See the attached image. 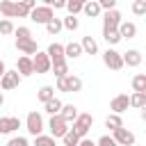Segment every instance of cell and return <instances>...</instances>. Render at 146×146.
<instances>
[{
	"mask_svg": "<svg viewBox=\"0 0 146 146\" xmlns=\"http://www.w3.org/2000/svg\"><path fill=\"white\" fill-rule=\"evenodd\" d=\"M0 14L5 18H25L30 16V9L23 5V0H0Z\"/></svg>",
	"mask_w": 146,
	"mask_h": 146,
	"instance_id": "cell-1",
	"label": "cell"
},
{
	"mask_svg": "<svg viewBox=\"0 0 146 146\" xmlns=\"http://www.w3.org/2000/svg\"><path fill=\"white\" fill-rule=\"evenodd\" d=\"M57 91H64V94H78L82 91V78L68 73L64 78H57Z\"/></svg>",
	"mask_w": 146,
	"mask_h": 146,
	"instance_id": "cell-2",
	"label": "cell"
},
{
	"mask_svg": "<svg viewBox=\"0 0 146 146\" xmlns=\"http://www.w3.org/2000/svg\"><path fill=\"white\" fill-rule=\"evenodd\" d=\"M91 125H94V116L91 114H78V119L73 121V125H71V130L80 137V139H84L87 135H89V130H91Z\"/></svg>",
	"mask_w": 146,
	"mask_h": 146,
	"instance_id": "cell-3",
	"label": "cell"
},
{
	"mask_svg": "<svg viewBox=\"0 0 146 146\" xmlns=\"http://www.w3.org/2000/svg\"><path fill=\"white\" fill-rule=\"evenodd\" d=\"M103 64L110 68V71H121L125 64H123V55L119 52V50H114V48H107L105 52H103Z\"/></svg>",
	"mask_w": 146,
	"mask_h": 146,
	"instance_id": "cell-4",
	"label": "cell"
},
{
	"mask_svg": "<svg viewBox=\"0 0 146 146\" xmlns=\"http://www.w3.org/2000/svg\"><path fill=\"white\" fill-rule=\"evenodd\" d=\"M48 128H50V135L57 139V137H64L71 128H68V121L62 116V114H52L50 121H48Z\"/></svg>",
	"mask_w": 146,
	"mask_h": 146,
	"instance_id": "cell-5",
	"label": "cell"
},
{
	"mask_svg": "<svg viewBox=\"0 0 146 146\" xmlns=\"http://www.w3.org/2000/svg\"><path fill=\"white\" fill-rule=\"evenodd\" d=\"M52 18H55V11H52L50 5H41V7H34V9L30 11V21H32V23H41V25H46V23L52 21Z\"/></svg>",
	"mask_w": 146,
	"mask_h": 146,
	"instance_id": "cell-6",
	"label": "cell"
},
{
	"mask_svg": "<svg viewBox=\"0 0 146 146\" xmlns=\"http://www.w3.org/2000/svg\"><path fill=\"white\" fill-rule=\"evenodd\" d=\"M25 130H27L32 137L41 135V132H43V116H41L39 112H30L27 119H25Z\"/></svg>",
	"mask_w": 146,
	"mask_h": 146,
	"instance_id": "cell-7",
	"label": "cell"
},
{
	"mask_svg": "<svg viewBox=\"0 0 146 146\" xmlns=\"http://www.w3.org/2000/svg\"><path fill=\"white\" fill-rule=\"evenodd\" d=\"M121 25V11L114 7V9H105V16H103V32H110V30H119Z\"/></svg>",
	"mask_w": 146,
	"mask_h": 146,
	"instance_id": "cell-8",
	"label": "cell"
},
{
	"mask_svg": "<svg viewBox=\"0 0 146 146\" xmlns=\"http://www.w3.org/2000/svg\"><path fill=\"white\" fill-rule=\"evenodd\" d=\"M32 62H34V73H48V71H52V59H50L48 52L36 50L34 57H32Z\"/></svg>",
	"mask_w": 146,
	"mask_h": 146,
	"instance_id": "cell-9",
	"label": "cell"
},
{
	"mask_svg": "<svg viewBox=\"0 0 146 146\" xmlns=\"http://www.w3.org/2000/svg\"><path fill=\"white\" fill-rule=\"evenodd\" d=\"M21 73L18 71H7L2 78H0V87H2V91H9V89H16L18 84H21Z\"/></svg>",
	"mask_w": 146,
	"mask_h": 146,
	"instance_id": "cell-10",
	"label": "cell"
},
{
	"mask_svg": "<svg viewBox=\"0 0 146 146\" xmlns=\"http://www.w3.org/2000/svg\"><path fill=\"white\" fill-rule=\"evenodd\" d=\"M112 137L116 139V144L119 146H135V135L128 130V128H116V130H112Z\"/></svg>",
	"mask_w": 146,
	"mask_h": 146,
	"instance_id": "cell-11",
	"label": "cell"
},
{
	"mask_svg": "<svg viewBox=\"0 0 146 146\" xmlns=\"http://www.w3.org/2000/svg\"><path fill=\"white\" fill-rule=\"evenodd\" d=\"M128 107H130V96H128V94H119V96H114V98L110 100V110H112L114 114H123Z\"/></svg>",
	"mask_w": 146,
	"mask_h": 146,
	"instance_id": "cell-12",
	"label": "cell"
},
{
	"mask_svg": "<svg viewBox=\"0 0 146 146\" xmlns=\"http://www.w3.org/2000/svg\"><path fill=\"white\" fill-rule=\"evenodd\" d=\"M21 128L18 116H0V135H11Z\"/></svg>",
	"mask_w": 146,
	"mask_h": 146,
	"instance_id": "cell-13",
	"label": "cell"
},
{
	"mask_svg": "<svg viewBox=\"0 0 146 146\" xmlns=\"http://www.w3.org/2000/svg\"><path fill=\"white\" fill-rule=\"evenodd\" d=\"M16 71H18L23 78L32 75V73H34V62H32V57H30V55H21L18 62H16Z\"/></svg>",
	"mask_w": 146,
	"mask_h": 146,
	"instance_id": "cell-14",
	"label": "cell"
},
{
	"mask_svg": "<svg viewBox=\"0 0 146 146\" xmlns=\"http://www.w3.org/2000/svg\"><path fill=\"white\" fill-rule=\"evenodd\" d=\"M16 50L23 55H34L39 48H36V41L32 36H25V39H16Z\"/></svg>",
	"mask_w": 146,
	"mask_h": 146,
	"instance_id": "cell-15",
	"label": "cell"
},
{
	"mask_svg": "<svg viewBox=\"0 0 146 146\" xmlns=\"http://www.w3.org/2000/svg\"><path fill=\"white\" fill-rule=\"evenodd\" d=\"M48 55H50V59L52 62H62V59H66V46H62V43H50L48 46V50H46Z\"/></svg>",
	"mask_w": 146,
	"mask_h": 146,
	"instance_id": "cell-16",
	"label": "cell"
},
{
	"mask_svg": "<svg viewBox=\"0 0 146 146\" xmlns=\"http://www.w3.org/2000/svg\"><path fill=\"white\" fill-rule=\"evenodd\" d=\"M123 64L130 66V68H137V66L141 64V52L135 50V48H130L128 52H123Z\"/></svg>",
	"mask_w": 146,
	"mask_h": 146,
	"instance_id": "cell-17",
	"label": "cell"
},
{
	"mask_svg": "<svg viewBox=\"0 0 146 146\" xmlns=\"http://www.w3.org/2000/svg\"><path fill=\"white\" fill-rule=\"evenodd\" d=\"M100 11H103V7L98 5V0H89V2H84V7H82V14L89 16V18L100 16Z\"/></svg>",
	"mask_w": 146,
	"mask_h": 146,
	"instance_id": "cell-18",
	"label": "cell"
},
{
	"mask_svg": "<svg viewBox=\"0 0 146 146\" xmlns=\"http://www.w3.org/2000/svg\"><path fill=\"white\" fill-rule=\"evenodd\" d=\"M119 32H121V36H123V39H135V36H137V25H135V23H130V21H121Z\"/></svg>",
	"mask_w": 146,
	"mask_h": 146,
	"instance_id": "cell-19",
	"label": "cell"
},
{
	"mask_svg": "<svg viewBox=\"0 0 146 146\" xmlns=\"http://www.w3.org/2000/svg\"><path fill=\"white\" fill-rule=\"evenodd\" d=\"M82 50H84V55H96L98 52V43H96V39L94 36H82Z\"/></svg>",
	"mask_w": 146,
	"mask_h": 146,
	"instance_id": "cell-20",
	"label": "cell"
},
{
	"mask_svg": "<svg viewBox=\"0 0 146 146\" xmlns=\"http://www.w3.org/2000/svg\"><path fill=\"white\" fill-rule=\"evenodd\" d=\"M80 55H84V50H82V43H75V41L66 43V59H78Z\"/></svg>",
	"mask_w": 146,
	"mask_h": 146,
	"instance_id": "cell-21",
	"label": "cell"
},
{
	"mask_svg": "<svg viewBox=\"0 0 146 146\" xmlns=\"http://www.w3.org/2000/svg\"><path fill=\"white\" fill-rule=\"evenodd\" d=\"M62 107H64V103H62L59 98H50V100H46V103H43V110H46L50 116H52V114H59V112H62Z\"/></svg>",
	"mask_w": 146,
	"mask_h": 146,
	"instance_id": "cell-22",
	"label": "cell"
},
{
	"mask_svg": "<svg viewBox=\"0 0 146 146\" xmlns=\"http://www.w3.org/2000/svg\"><path fill=\"white\" fill-rule=\"evenodd\" d=\"M59 114H62V116H64L68 123H73V121L78 119V114H80V112H78V107H75L73 103H66V105L62 107V112H59Z\"/></svg>",
	"mask_w": 146,
	"mask_h": 146,
	"instance_id": "cell-23",
	"label": "cell"
},
{
	"mask_svg": "<svg viewBox=\"0 0 146 146\" xmlns=\"http://www.w3.org/2000/svg\"><path fill=\"white\" fill-rule=\"evenodd\" d=\"M62 30H64V21H62V18H52V21L46 23V32L52 34V36H57Z\"/></svg>",
	"mask_w": 146,
	"mask_h": 146,
	"instance_id": "cell-24",
	"label": "cell"
},
{
	"mask_svg": "<svg viewBox=\"0 0 146 146\" xmlns=\"http://www.w3.org/2000/svg\"><path fill=\"white\" fill-rule=\"evenodd\" d=\"M36 98H39L41 103H46V100L55 98V87H50V84H43V87L36 91Z\"/></svg>",
	"mask_w": 146,
	"mask_h": 146,
	"instance_id": "cell-25",
	"label": "cell"
},
{
	"mask_svg": "<svg viewBox=\"0 0 146 146\" xmlns=\"http://www.w3.org/2000/svg\"><path fill=\"white\" fill-rule=\"evenodd\" d=\"M52 73H55V78H64V75H68V64H66V59H62V62H52Z\"/></svg>",
	"mask_w": 146,
	"mask_h": 146,
	"instance_id": "cell-26",
	"label": "cell"
},
{
	"mask_svg": "<svg viewBox=\"0 0 146 146\" xmlns=\"http://www.w3.org/2000/svg\"><path fill=\"white\" fill-rule=\"evenodd\" d=\"M103 39L107 41V46H116L123 36H121V32H119V30H110V32H103Z\"/></svg>",
	"mask_w": 146,
	"mask_h": 146,
	"instance_id": "cell-27",
	"label": "cell"
},
{
	"mask_svg": "<svg viewBox=\"0 0 146 146\" xmlns=\"http://www.w3.org/2000/svg\"><path fill=\"white\" fill-rule=\"evenodd\" d=\"M123 125V121H121V114H110L107 119H105V128H110V130H116V128H121Z\"/></svg>",
	"mask_w": 146,
	"mask_h": 146,
	"instance_id": "cell-28",
	"label": "cell"
},
{
	"mask_svg": "<svg viewBox=\"0 0 146 146\" xmlns=\"http://www.w3.org/2000/svg\"><path fill=\"white\" fill-rule=\"evenodd\" d=\"M146 105V98H144V94L141 91H135L132 96H130V107H135V110H141Z\"/></svg>",
	"mask_w": 146,
	"mask_h": 146,
	"instance_id": "cell-29",
	"label": "cell"
},
{
	"mask_svg": "<svg viewBox=\"0 0 146 146\" xmlns=\"http://www.w3.org/2000/svg\"><path fill=\"white\" fill-rule=\"evenodd\" d=\"M34 146H57L52 135H36L34 137Z\"/></svg>",
	"mask_w": 146,
	"mask_h": 146,
	"instance_id": "cell-30",
	"label": "cell"
},
{
	"mask_svg": "<svg viewBox=\"0 0 146 146\" xmlns=\"http://www.w3.org/2000/svg\"><path fill=\"white\" fill-rule=\"evenodd\" d=\"M132 89L135 91H144L146 89V73H137L132 78Z\"/></svg>",
	"mask_w": 146,
	"mask_h": 146,
	"instance_id": "cell-31",
	"label": "cell"
},
{
	"mask_svg": "<svg viewBox=\"0 0 146 146\" xmlns=\"http://www.w3.org/2000/svg\"><path fill=\"white\" fill-rule=\"evenodd\" d=\"M14 32H16L14 23H11L9 18H0V34H2V36H7V34H14Z\"/></svg>",
	"mask_w": 146,
	"mask_h": 146,
	"instance_id": "cell-32",
	"label": "cell"
},
{
	"mask_svg": "<svg viewBox=\"0 0 146 146\" xmlns=\"http://www.w3.org/2000/svg\"><path fill=\"white\" fill-rule=\"evenodd\" d=\"M62 141H64V146H78V144H80V137H78L73 130H68V132L62 137Z\"/></svg>",
	"mask_w": 146,
	"mask_h": 146,
	"instance_id": "cell-33",
	"label": "cell"
},
{
	"mask_svg": "<svg viewBox=\"0 0 146 146\" xmlns=\"http://www.w3.org/2000/svg\"><path fill=\"white\" fill-rule=\"evenodd\" d=\"M82 2L80 0H66V9H68V14H73V16H78L80 11H82Z\"/></svg>",
	"mask_w": 146,
	"mask_h": 146,
	"instance_id": "cell-34",
	"label": "cell"
},
{
	"mask_svg": "<svg viewBox=\"0 0 146 146\" xmlns=\"http://www.w3.org/2000/svg\"><path fill=\"white\" fill-rule=\"evenodd\" d=\"M62 21H64V30H71V32L78 30V25H80V23H78V16H73V14H68V16L62 18Z\"/></svg>",
	"mask_w": 146,
	"mask_h": 146,
	"instance_id": "cell-35",
	"label": "cell"
},
{
	"mask_svg": "<svg viewBox=\"0 0 146 146\" xmlns=\"http://www.w3.org/2000/svg\"><path fill=\"white\" fill-rule=\"evenodd\" d=\"M132 14L135 16H146V0H135L132 2Z\"/></svg>",
	"mask_w": 146,
	"mask_h": 146,
	"instance_id": "cell-36",
	"label": "cell"
},
{
	"mask_svg": "<svg viewBox=\"0 0 146 146\" xmlns=\"http://www.w3.org/2000/svg\"><path fill=\"white\" fill-rule=\"evenodd\" d=\"M96 144H98V146H119V144H116V139H114L112 135H103Z\"/></svg>",
	"mask_w": 146,
	"mask_h": 146,
	"instance_id": "cell-37",
	"label": "cell"
},
{
	"mask_svg": "<svg viewBox=\"0 0 146 146\" xmlns=\"http://www.w3.org/2000/svg\"><path fill=\"white\" fill-rule=\"evenodd\" d=\"M7 146H30V141H27L25 137H11V139L7 141Z\"/></svg>",
	"mask_w": 146,
	"mask_h": 146,
	"instance_id": "cell-38",
	"label": "cell"
},
{
	"mask_svg": "<svg viewBox=\"0 0 146 146\" xmlns=\"http://www.w3.org/2000/svg\"><path fill=\"white\" fill-rule=\"evenodd\" d=\"M16 39H25V36H32V32H30V27H25V25H21V27H16Z\"/></svg>",
	"mask_w": 146,
	"mask_h": 146,
	"instance_id": "cell-39",
	"label": "cell"
},
{
	"mask_svg": "<svg viewBox=\"0 0 146 146\" xmlns=\"http://www.w3.org/2000/svg\"><path fill=\"white\" fill-rule=\"evenodd\" d=\"M98 5H100L103 9H114V7H116V0H98Z\"/></svg>",
	"mask_w": 146,
	"mask_h": 146,
	"instance_id": "cell-40",
	"label": "cell"
},
{
	"mask_svg": "<svg viewBox=\"0 0 146 146\" xmlns=\"http://www.w3.org/2000/svg\"><path fill=\"white\" fill-rule=\"evenodd\" d=\"M50 7H55V9H62V7H66V0H50Z\"/></svg>",
	"mask_w": 146,
	"mask_h": 146,
	"instance_id": "cell-41",
	"label": "cell"
},
{
	"mask_svg": "<svg viewBox=\"0 0 146 146\" xmlns=\"http://www.w3.org/2000/svg\"><path fill=\"white\" fill-rule=\"evenodd\" d=\"M23 5H25V7L30 9V11H32L34 7H39V5H36V0H23Z\"/></svg>",
	"mask_w": 146,
	"mask_h": 146,
	"instance_id": "cell-42",
	"label": "cell"
},
{
	"mask_svg": "<svg viewBox=\"0 0 146 146\" xmlns=\"http://www.w3.org/2000/svg\"><path fill=\"white\" fill-rule=\"evenodd\" d=\"M78 146H98V144H96V141H91V139H87V137H84V139H80V144H78Z\"/></svg>",
	"mask_w": 146,
	"mask_h": 146,
	"instance_id": "cell-43",
	"label": "cell"
},
{
	"mask_svg": "<svg viewBox=\"0 0 146 146\" xmlns=\"http://www.w3.org/2000/svg\"><path fill=\"white\" fill-rule=\"evenodd\" d=\"M5 73H7V66H5V62H2V59H0V78H2V75H5Z\"/></svg>",
	"mask_w": 146,
	"mask_h": 146,
	"instance_id": "cell-44",
	"label": "cell"
},
{
	"mask_svg": "<svg viewBox=\"0 0 146 146\" xmlns=\"http://www.w3.org/2000/svg\"><path fill=\"white\" fill-rule=\"evenodd\" d=\"M139 116H141V121H146V105L139 110Z\"/></svg>",
	"mask_w": 146,
	"mask_h": 146,
	"instance_id": "cell-45",
	"label": "cell"
},
{
	"mask_svg": "<svg viewBox=\"0 0 146 146\" xmlns=\"http://www.w3.org/2000/svg\"><path fill=\"white\" fill-rule=\"evenodd\" d=\"M2 103H5V96H2V87H0V107H2Z\"/></svg>",
	"mask_w": 146,
	"mask_h": 146,
	"instance_id": "cell-46",
	"label": "cell"
},
{
	"mask_svg": "<svg viewBox=\"0 0 146 146\" xmlns=\"http://www.w3.org/2000/svg\"><path fill=\"white\" fill-rule=\"evenodd\" d=\"M43 5H50V0H43Z\"/></svg>",
	"mask_w": 146,
	"mask_h": 146,
	"instance_id": "cell-47",
	"label": "cell"
},
{
	"mask_svg": "<svg viewBox=\"0 0 146 146\" xmlns=\"http://www.w3.org/2000/svg\"><path fill=\"white\" fill-rule=\"evenodd\" d=\"M141 94H144V98H146V89H144V91H141Z\"/></svg>",
	"mask_w": 146,
	"mask_h": 146,
	"instance_id": "cell-48",
	"label": "cell"
},
{
	"mask_svg": "<svg viewBox=\"0 0 146 146\" xmlns=\"http://www.w3.org/2000/svg\"><path fill=\"white\" fill-rule=\"evenodd\" d=\"M80 2H82V5H84V2H89V0H80Z\"/></svg>",
	"mask_w": 146,
	"mask_h": 146,
	"instance_id": "cell-49",
	"label": "cell"
}]
</instances>
